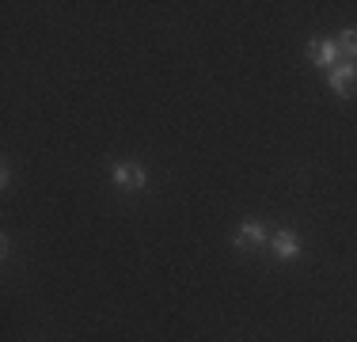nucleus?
Returning <instances> with one entry per match:
<instances>
[{"label": "nucleus", "mask_w": 357, "mask_h": 342, "mask_svg": "<svg viewBox=\"0 0 357 342\" xmlns=\"http://www.w3.org/2000/svg\"><path fill=\"white\" fill-rule=\"evenodd\" d=\"M110 179H114L122 191H144V186H149V171L141 164H114L110 168Z\"/></svg>", "instance_id": "f257e3e1"}, {"label": "nucleus", "mask_w": 357, "mask_h": 342, "mask_svg": "<svg viewBox=\"0 0 357 342\" xmlns=\"http://www.w3.org/2000/svg\"><path fill=\"white\" fill-rule=\"evenodd\" d=\"M327 84H331V91H335V96H350L354 84H357V65L354 61H338L327 73Z\"/></svg>", "instance_id": "f03ea898"}, {"label": "nucleus", "mask_w": 357, "mask_h": 342, "mask_svg": "<svg viewBox=\"0 0 357 342\" xmlns=\"http://www.w3.org/2000/svg\"><path fill=\"white\" fill-rule=\"evenodd\" d=\"M308 57H312L319 68H327V73H331L338 61H342V57H338V42H323V38H312V42H308Z\"/></svg>", "instance_id": "7ed1b4c3"}, {"label": "nucleus", "mask_w": 357, "mask_h": 342, "mask_svg": "<svg viewBox=\"0 0 357 342\" xmlns=\"http://www.w3.org/2000/svg\"><path fill=\"white\" fill-rule=\"evenodd\" d=\"M270 247H274V255L282 262H293V259H301V239H296L293 232H274V239H270Z\"/></svg>", "instance_id": "20e7f679"}, {"label": "nucleus", "mask_w": 357, "mask_h": 342, "mask_svg": "<svg viewBox=\"0 0 357 342\" xmlns=\"http://www.w3.org/2000/svg\"><path fill=\"white\" fill-rule=\"evenodd\" d=\"M262 244H266V228H262L259 221H248V225L240 228V236H236V247H243V251L262 247Z\"/></svg>", "instance_id": "39448f33"}, {"label": "nucleus", "mask_w": 357, "mask_h": 342, "mask_svg": "<svg viewBox=\"0 0 357 342\" xmlns=\"http://www.w3.org/2000/svg\"><path fill=\"white\" fill-rule=\"evenodd\" d=\"M338 57L357 65V31H342V34H338Z\"/></svg>", "instance_id": "423d86ee"}]
</instances>
